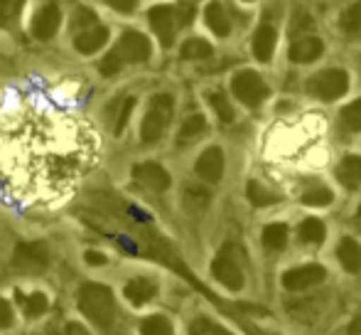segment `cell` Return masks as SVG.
I'll use <instances>...</instances> for the list:
<instances>
[{
	"instance_id": "obj_38",
	"label": "cell",
	"mask_w": 361,
	"mask_h": 335,
	"mask_svg": "<svg viewBox=\"0 0 361 335\" xmlns=\"http://www.w3.org/2000/svg\"><path fill=\"white\" fill-rule=\"evenodd\" d=\"M192 18H195V3H192V0H182L180 8H177V13H175L177 25H190Z\"/></svg>"
},
{
	"instance_id": "obj_12",
	"label": "cell",
	"mask_w": 361,
	"mask_h": 335,
	"mask_svg": "<svg viewBox=\"0 0 361 335\" xmlns=\"http://www.w3.org/2000/svg\"><path fill=\"white\" fill-rule=\"evenodd\" d=\"M133 175L140 185H145L152 192H165L170 187V175L162 165L157 163H140L133 168Z\"/></svg>"
},
{
	"instance_id": "obj_32",
	"label": "cell",
	"mask_w": 361,
	"mask_h": 335,
	"mask_svg": "<svg viewBox=\"0 0 361 335\" xmlns=\"http://www.w3.org/2000/svg\"><path fill=\"white\" fill-rule=\"evenodd\" d=\"M209 104L214 106L219 121H224V124L233 121V109H231V104H228V99H226V94H224V91H212V94H209Z\"/></svg>"
},
{
	"instance_id": "obj_31",
	"label": "cell",
	"mask_w": 361,
	"mask_h": 335,
	"mask_svg": "<svg viewBox=\"0 0 361 335\" xmlns=\"http://www.w3.org/2000/svg\"><path fill=\"white\" fill-rule=\"evenodd\" d=\"M182 57L185 59H207V57H212V45L200 37L187 40V42L182 45Z\"/></svg>"
},
{
	"instance_id": "obj_11",
	"label": "cell",
	"mask_w": 361,
	"mask_h": 335,
	"mask_svg": "<svg viewBox=\"0 0 361 335\" xmlns=\"http://www.w3.org/2000/svg\"><path fill=\"white\" fill-rule=\"evenodd\" d=\"M62 25V10L57 3H47L32 20V35L37 40H49Z\"/></svg>"
},
{
	"instance_id": "obj_42",
	"label": "cell",
	"mask_w": 361,
	"mask_h": 335,
	"mask_svg": "<svg viewBox=\"0 0 361 335\" xmlns=\"http://www.w3.org/2000/svg\"><path fill=\"white\" fill-rule=\"evenodd\" d=\"M310 25H312V18H310V15L300 13L298 18H295V30H305V28L310 30Z\"/></svg>"
},
{
	"instance_id": "obj_9",
	"label": "cell",
	"mask_w": 361,
	"mask_h": 335,
	"mask_svg": "<svg viewBox=\"0 0 361 335\" xmlns=\"http://www.w3.org/2000/svg\"><path fill=\"white\" fill-rule=\"evenodd\" d=\"M327 278V271L319 264H307V266H298L290 269V271L283 274V286L288 291H307L312 286H319V283Z\"/></svg>"
},
{
	"instance_id": "obj_45",
	"label": "cell",
	"mask_w": 361,
	"mask_h": 335,
	"mask_svg": "<svg viewBox=\"0 0 361 335\" xmlns=\"http://www.w3.org/2000/svg\"><path fill=\"white\" fill-rule=\"evenodd\" d=\"M354 220H357V225L361 227V205H359V210H357V217H354Z\"/></svg>"
},
{
	"instance_id": "obj_34",
	"label": "cell",
	"mask_w": 361,
	"mask_h": 335,
	"mask_svg": "<svg viewBox=\"0 0 361 335\" xmlns=\"http://www.w3.org/2000/svg\"><path fill=\"white\" fill-rule=\"evenodd\" d=\"M190 335H233V333H228L226 328L216 326V323L207 321V318H197L190 326Z\"/></svg>"
},
{
	"instance_id": "obj_10",
	"label": "cell",
	"mask_w": 361,
	"mask_h": 335,
	"mask_svg": "<svg viewBox=\"0 0 361 335\" xmlns=\"http://www.w3.org/2000/svg\"><path fill=\"white\" fill-rule=\"evenodd\" d=\"M152 30H155L157 40L162 42V47H172L177 35V20H175V10L167 8V5H155V8L147 13Z\"/></svg>"
},
{
	"instance_id": "obj_36",
	"label": "cell",
	"mask_w": 361,
	"mask_h": 335,
	"mask_svg": "<svg viewBox=\"0 0 361 335\" xmlns=\"http://www.w3.org/2000/svg\"><path fill=\"white\" fill-rule=\"evenodd\" d=\"M96 23H99V20H96V15L91 13L89 8H79L74 13V30H89V28H94Z\"/></svg>"
},
{
	"instance_id": "obj_6",
	"label": "cell",
	"mask_w": 361,
	"mask_h": 335,
	"mask_svg": "<svg viewBox=\"0 0 361 335\" xmlns=\"http://www.w3.org/2000/svg\"><path fill=\"white\" fill-rule=\"evenodd\" d=\"M13 264L25 274H42L49 266V252L39 242H25L15 247Z\"/></svg>"
},
{
	"instance_id": "obj_4",
	"label": "cell",
	"mask_w": 361,
	"mask_h": 335,
	"mask_svg": "<svg viewBox=\"0 0 361 335\" xmlns=\"http://www.w3.org/2000/svg\"><path fill=\"white\" fill-rule=\"evenodd\" d=\"M349 89V74L344 69H324V72L314 74L307 82V91L314 94L322 101H334L344 96Z\"/></svg>"
},
{
	"instance_id": "obj_3",
	"label": "cell",
	"mask_w": 361,
	"mask_h": 335,
	"mask_svg": "<svg viewBox=\"0 0 361 335\" xmlns=\"http://www.w3.org/2000/svg\"><path fill=\"white\" fill-rule=\"evenodd\" d=\"M172 96L170 94H157L155 99L150 101V109H147L143 126H140V139L143 143H155V141L162 139V134L167 131L172 119Z\"/></svg>"
},
{
	"instance_id": "obj_1",
	"label": "cell",
	"mask_w": 361,
	"mask_h": 335,
	"mask_svg": "<svg viewBox=\"0 0 361 335\" xmlns=\"http://www.w3.org/2000/svg\"><path fill=\"white\" fill-rule=\"evenodd\" d=\"M91 136L74 119L44 109L20 111L0 129V175L23 197L64 192L91 165Z\"/></svg>"
},
{
	"instance_id": "obj_20",
	"label": "cell",
	"mask_w": 361,
	"mask_h": 335,
	"mask_svg": "<svg viewBox=\"0 0 361 335\" xmlns=\"http://www.w3.org/2000/svg\"><path fill=\"white\" fill-rule=\"evenodd\" d=\"M337 257L342 261V266L347 269L349 274H359L361 271V247L354 240H342L337 247Z\"/></svg>"
},
{
	"instance_id": "obj_16",
	"label": "cell",
	"mask_w": 361,
	"mask_h": 335,
	"mask_svg": "<svg viewBox=\"0 0 361 335\" xmlns=\"http://www.w3.org/2000/svg\"><path fill=\"white\" fill-rule=\"evenodd\" d=\"M278 33L271 23H263L261 28L253 35V54H256L258 62H271L273 52H276Z\"/></svg>"
},
{
	"instance_id": "obj_33",
	"label": "cell",
	"mask_w": 361,
	"mask_h": 335,
	"mask_svg": "<svg viewBox=\"0 0 361 335\" xmlns=\"http://www.w3.org/2000/svg\"><path fill=\"white\" fill-rule=\"evenodd\" d=\"M25 3H27V0H0V28L13 23V20L20 15V10H23Z\"/></svg>"
},
{
	"instance_id": "obj_21",
	"label": "cell",
	"mask_w": 361,
	"mask_h": 335,
	"mask_svg": "<svg viewBox=\"0 0 361 335\" xmlns=\"http://www.w3.org/2000/svg\"><path fill=\"white\" fill-rule=\"evenodd\" d=\"M339 30L347 37H361V0L352 5L349 10H344L339 18Z\"/></svg>"
},
{
	"instance_id": "obj_19",
	"label": "cell",
	"mask_w": 361,
	"mask_h": 335,
	"mask_svg": "<svg viewBox=\"0 0 361 335\" xmlns=\"http://www.w3.org/2000/svg\"><path fill=\"white\" fill-rule=\"evenodd\" d=\"M204 20H207V28L216 35V37H226L231 33V23H228V15L224 10V5L214 0V3L207 5V13H204Z\"/></svg>"
},
{
	"instance_id": "obj_29",
	"label": "cell",
	"mask_w": 361,
	"mask_h": 335,
	"mask_svg": "<svg viewBox=\"0 0 361 335\" xmlns=\"http://www.w3.org/2000/svg\"><path fill=\"white\" fill-rule=\"evenodd\" d=\"M209 200H212V195L204 190V187L192 185V187H187V190H185V205L190 207L192 212L207 210V207H209Z\"/></svg>"
},
{
	"instance_id": "obj_8",
	"label": "cell",
	"mask_w": 361,
	"mask_h": 335,
	"mask_svg": "<svg viewBox=\"0 0 361 335\" xmlns=\"http://www.w3.org/2000/svg\"><path fill=\"white\" fill-rule=\"evenodd\" d=\"M212 271H214L216 281L224 283L228 291H241L243 288V271H241V266H238L236 259H233V254L228 247H224L221 254L214 259Z\"/></svg>"
},
{
	"instance_id": "obj_25",
	"label": "cell",
	"mask_w": 361,
	"mask_h": 335,
	"mask_svg": "<svg viewBox=\"0 0 361 335\" xmlns=\"http://www.w3.org/2000/svg\"><path fill=\"white\" fill-rule=\"evenodd\" d=\"M207 129V119L202 114H195L190 116V119L182 124L180 129V136H177V143H190V141H195L197 136H202Z\"/></svg>"
},
{
	"instance_id": "obj_13",
	"label": "cell",
	"mask_w": 361,
	"mask_h": 335,
	"mask_svg": "<svg viewBox=\"0 0 361 335\" xmlns=\"http://www.w3.org/2000/svg\"><path fill=\"white\" fill-rule=\"evenodd\" d=\"M197 175L202 177V180L207 182H219L224 175V153L221 148H216V146H212V148H207L204 153L200 155V160H197Z\"/></svg>"
},
{
	"instance_id": "obj_30",
	"label": "cell",
	"mask_w": 361,
	"mask_h": 335,
	"mask_svg": "<svg viewBox=\"0 0 361 335\" xmlns=\"http://www.w3.org/2000/svg\"><path fill=\"white\" fill-rule=\"evenodd\" d=\"M140 335H175V331L165 316H150L140 323Z\"/></svg>"
},
{
	"instance_id": "obj_22",
	"label": "cell",
	"mask_w": 361,
	"mask_h": 335,
	"mask_svg": "<svg viewBox=\"0 0 361 335\" xmlns=\"http://www.w3.org/2000/svg\"><path fill=\"white\" fill-rule=\"evenodd\" d=\"M246 195H248V200H251V205H256V207H268V205H276L281 197L276 195V192H271L268 187H263L258 180H248V185H246Z\"/></svg>"
},
{
	"instance_id": "obj_39",
	"label": "cell",
	"mask_w": 361,
	"mask_h": 335,
	"mask_svg": "<svg viewBox=\"0 0 361 335\" xmlns=\"http://www.w3.org/2000/svg\"><path fill=\"white\" fill-rule=\"evenodd\" d=\"M13 326V308L5 298H0V328Z\"/></svg>"
},
{
	"instance_id": "obj_44",
	"label": "cell",
	"mask_w": 361,
	"mask_h": 335,
	"mask_svg": "<svg viewBox=\"0 0 361 335\" xmlns=\"http://www.w3.org/2000/svg\"><path fill=\"white\" fill-rule=\"evenodd\" d=\"M349 335H361V316L352 321V326H349Z\"/></svg>"
},
{
	"instance_id": "obj_41",
	"label": "cell",
	"mask_w": 361,
	"mask_h": 335,
	"mask_svg": "<svg viewBox=\"0 0 361 335\" xmlns=\"http://www.w3.org/2000/svg\"><path fill=\"white\" fill-rule=\"evenodd\" d=\"M86 261L91 264V266H104L106 264V257L99 252H86Z\"/></svg>"
},
{
	"instance_id": "obj_17",
	"label": "cell",
	"mask_w": 361,
	"mask_h": 335,
	"mask_svg": "<svg viewBox=\"0 0 361 335\" xmlns=\"http://www.w3.org/2000/svg\"><path fill=\"white\" fill-rule=\"evenodd\" d=\"M126 298H128L133 306H145L147 301H152L157 293V286L150 281V278H133V281L126 283L123 288Z\"/></svg>"
},
{
	"instance_id": "obj_46",
	"label": "cell",
	"mask_w": 361,
	"mask_h": 335,
	"mask_svg": "<svg viewBox=\"0 0 361 335\" xmlns=\"http://www.w3.org/2000/svg\"><path fill=\"white\" fill-rule=\"evenodd\" d=\"M248 3H251V0H248Z\"/></svg>"
},
{
	"instance_id": "obj_28",
	"label": "cell",
	"mask_w": 361,
	"mask_h": 335,
	"mask_svg": "<svg viewBox=\"0 0 361 335\" xmlns=\"http://www.w3.org/2000/svg\"><path fill=\"white\" fill-rule=\"evenodd\" d=\"M300 200H302V205H307V207H327L329 202L334 200V195H332V190H329V187L317 185V187H310V190H305Z\"/></svg>"
},
{
	"instance_id": "obj_37",
	"label": "cell",
	"mask_w": 361,
	"mask_h": 335,
	"mask_svg": "<svg viewBox=\"0 0 361 335\" xmlns=\"http://www.w3.org/2000/svg\"><path fill=\"white\" fill-rule=\"evenodd\" d=\"M133 109H135V99L128 96V99L123 101V109H121V114H118V121H116V134H121V131L128 126V119H130V114H133Z\"/></svg>"
},
{
	"instance_id": "obj_18",
	"label": "cell",
	"mask_w": 361,
	"mask_h": 335,
	"mask_svg": "<svg viewBox=\"0 0 361 335\" xmlns=\"http://www.w3.org/2000/svg\"><path fill=\"white\" fill-rule=\"evenodd\" d=\"M337 177L349 190L361 187V155H347V158H342V163L337 165Z\"/></svg>"
},
{
	"instance_id": "obj_26",
	"label": "cell",
	"mask_w": 361,
	"mask_h": 335,
	"mask_svg": "<svg viewBox=\"0 0 361 335\" xmlns=\"http://www.w3.org/2000/svg\"><path fill=\"white\" fill-rule=\"evenodd\" d=\"M263 245H266L268 249H273V252H281L283 247L288 245V227L281 225V222H276V225H268L266 230H263Z\"/></svg>"
},
{
	"instance_id": "obj_23",
	"label": "cell",
	"mask_w": 361,
	"mask_h": 335,
	"mask_svg": "<svg viewBox=\"0 0 361 335\" xmlns=\"http://www.w3.org/2000/svg\"><path fill=\"white\" fill-rule=\"evenodd\" d=\"M339 126H342L344 131H349V134L361 131V99L352 101V104H347L339 111Z\"/></svg>"
},
{
	"instance_id": "obj_27",
	"label": "cell",
	"mask_w": 361,
	"mask_h": 335,
	"mask_svg": "<svg viewBox=\"0 0 361 335\" xmlns=\"http://www.w3.org/2000/svg\"><path fill=\"white\" fill-rule=\"evenodd\" d=\"M300 240L307 242V245H322L324 225L317 220V217H307V220L300 225Z\"/></svg>"
},
{
	"instance_id": "obj_7",
	"label": "cell",
	"mask_w": 361,
	"mask_h": 335,
	"mask_svg": "<svg viewBox=\"0 0 361 335\" xmlns=\"http://www.w3.org/2000/svg\"><path fill=\"white\" fill-rule=\"evenodd\" d=\"M116 54L121 57V62H130V64H140V62H147L152 54L150 49V42H147L145 35L140 33H133V30H128V33H123V37L118 40V45H116Z\"/></svg>"
},
{
	"instance_id": "obj_24",
	"label": "cell",
	"mask_w": 361,
	"mask_h": 335,
	"mask_svg": "<svg viewBox=\"0 0 361 335\" xmlns=\"http://www.w3.org/2000/svg\"><path fill=\"white\" fill-rule=\"evenodd\" d=\"M18 301L23 303L25 316H27V318L44 316V311L49 308V301H47V296H44V293H30V296H23V293H18Z\"/></svg>"
},
{
	"instance_id": "obj_5",
	"label": "cell",
	"mask_w": 361,
	"mask_h": 335,
	"mask_svg": "<svg viewBox=\"0 0 361 335\" xmlns=\"http://www.w3.org/2000/svg\"><path fill=\"white\" fill-rule=\"evenodd\" d=\"M231 91H233V96L241 101V104L251 106V109L261 106V101L268 96L266 82L261 79V74L251 72V69H243V72H238L236 77H233Z\"/></svg>"
},
{
	"instance_id": "obj_14",
	"label": "cell",
	"mask_w": 361,
	"mask_h": 335,
	"mask_svg": "<svg viewBox=\"0 0 361 335\" xmlns=\"http://www.w3.org/2000/svg\"><path fill=\"white\" fill-rule=\"evenodd\" d=\"M324 52V45L319 37H312V35H302L293 42L290 47V59L298 64H307V62H314L317 57H322Z\"/></svg>"
},
{
	"instance_id": "obj_15",
	"label": "cell",
	"mask_w": 361,
	"mask_h": 335,
	"mask_svg": "<svg viewBox=\"0 0 361 335\" xmlns=\"http://www.w3.org/2000/svg\"><path fill=\"white\" fill-rule=\"evenodd\" d=\"M106 42H109V28H104V25H94V28H89V30H81L74 37V47H76V52H81V54L99 52Z\"/></svg>"
},
{
	"instance_id": "obj_2",
	"label": "cell",
	"mask_w": 361,
	"mask_h": 335,
	"mask_svg": "<svg viewBox=\"0 0 361 335\" xmlns=\"http://www.w3.org/2000/svg\"><path fill=\"white\" fill-rule=\"evenodd\" d=\"M79 311L99 328H111L116 318V301L109 286L84 283L79 288Z\"/></svg>"
},
{
	"instance_id": "obj_40",
	"label": "cell",
	"mask_w": 361,
	"mask_h": 335,
	"mask_svg": "<svg viewBox=\"0 0 361 335\" xmlns=\"http://www.w3.org/2000/svg\"><path fill=\"white\" fill-rule=\"evenodd\" d=\"M106 3H109L114 10H118V13H130L138 0H106Z\"/></svg>"
},
{
	"instance_id": "obj_43",
	"label": "cell",
	"mask_w": 361,
	"mask_h": 335,
	"mask_svg": "<svg viewBox=\"0 0 361 335\" xmlns=\"http://www.w3.org/2000/svg\"><path fill=\"white\" fill-rule=\"evenodd\" d=\"M64 335H89V331H86L81 323H69V326L64 328Z\"/></svg>"
},
{
	"instance_id": "obj_35",
	"label": "cell",
	"mask_w": 361,
	"mask_h": 335,
	"mask_svg": "<svg viewBox=\"0 0 361 335\" xmlns=\"http://www.w3.org/2000/svg\"><path fill=\"white\" fill-rule=\"evenodd\" d=\"M121 67H123V62H121V57L116 54V49H111V52L106 54V57L101 59V64H99L101 74H106V77H111V74L121 72Z\"/></svg>"
}]
</instances>
